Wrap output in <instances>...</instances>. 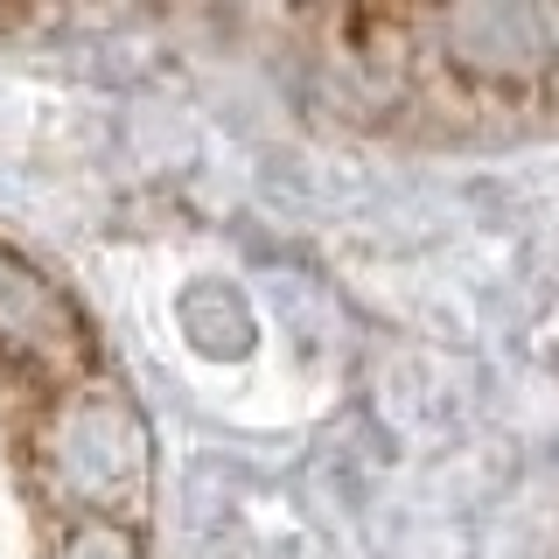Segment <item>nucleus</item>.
<instances>
[{
  "mask_svg": "<svg viewBox=\"0 0 559 559\" xmlns=\"http://www.w3.org/2000/svg\"><path fill=\"white\" fill-rule=\"evenodd\" d=\"M454 43L468 63H532L546 49V22L524 8H468L454 14Z\"/></svg>",
  "mask_w": 559,
  "mask_h": 559,
  "instance_id": "1",
  "label": "nucleus"
}]
</instances>
